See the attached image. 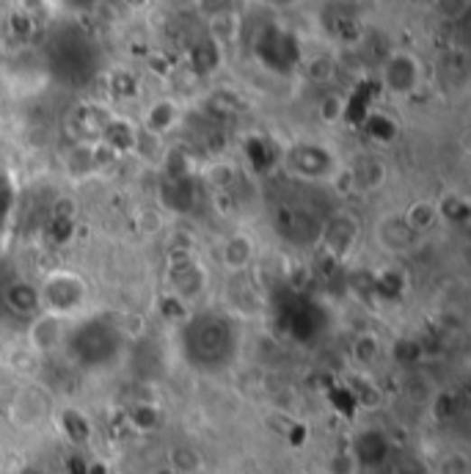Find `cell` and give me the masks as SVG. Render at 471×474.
I'll return each mask as SVG.
<instances>
[{"instance_id":"obj_1","label":"cell","mask_w":471,"mask_h":474,"mask_svg":"<svg viewBox=\"0 0 471 474\" xmlns=\"http://www.w3.org/2000/svg\"><path fill=\"white\" fill-rule=\"evenodd\" d=\"M416 80H419V64L413 56H408V52H397V56H392L383 67V83L389 91L394 94H408L416 88Z\"/></svg>"},{"instance_id":"obj_2","label":"cell","mask_w":471,"mask_h":474,"mask_svg":"<svg viewBox=\"0 0 471 474\" xmlns=\"http://www.w3.org/2000/svg\"><path fill=\"white\" fill-rule=\"evenodd\" d=\"M61 318H56V314H42V318L31 326V334H28V339H31V348L36 350V353H47V350H52L59 342H61Z\"/></svg>"},{"instance_id":"obj_3","label":"cell","mask_w":471,"mask_h":474,"mask_svg":"<svg viewBox=\"0 0 471 474\" xmlns=\"http://www.w3.org/2000/svg\"><path fill=\"white\" fill-rule=\"evenodd\" d=\"M378 237H381V243H383L389 251H405V248H411L416 232H411V227H408L402 218H394V216H392V218L381 221Z\"/></svg>"},{"instance_id":"obj_4","label":"cell","mask_w":471,"mask_h":474,"mask_svg":"<svg viewBox=\"0 0 471 474\" xmlns=\"http://www.w3.org/2000/svg\"><path fill=\"white\" fill-rule=\"evenodd\" d=\"M254 256V243L245 235H235L221 248V262L229 271H243Z\"/></svg>"},{"instance_id":"obj_5","label":"cell","mask_w":471,"mask_h":474,"mask_svg":"<svg viewBox=\"0 0 471 474\" xmlns=\"http://www.w3.org/2000/svg\"><path fill=\"white\" fill-rule=\"evenodd\" d=\"M402 221L411 227V232H425L439 221V207L433 201H416L408 207V213L402 216Z\"/></svg>"},{"instance_id":"obj_6","label":"cell","mask_w":471,"mask_h":474,"mask_svg":"<svg viewBox=\"0 0 471 474\" xmlns=\"http://www.w3.org/2000/svg\"><path fill=\"white\" fill-rule=\"evenodd\" d=\"M171 463L182 471H199L201 469V455L190 447H177L171 452Z\"/></svg>"},{"instance_id":"obj_7","label":"cell","mask_w":471,"mask_h":474,"mask_svg":"<svg viewBox=\"0 0 471 474\" xmlns=\"http://www.w3.org/2000/svg\"><path fill=\"white\" fill-rule=\"evenodd\" d=\"M439 474H468V458L463 452H452L441 460Z\"/></svg>"},{"instance_id":"obj_8","label":"cell","mask_w":471,"mask_h":474,"mask_svg":"<svg viewBox=\"0 0 471 474\" xmlns=\"http://www.w3.org/2000/svg\"><path fill=\"white\" fill-rule=\"evenodd\" d=\"M328 471H331V474H356V458H353L350 452L337 455V458L331 460V466H328Z\"/></svg>"},{"instance_id":"obj_9","label":"cell","mask_w":471,"mask_h":474,"mask_svg":"<svg viewBox=\"0 0 471 474\" xmlns=\"http://www.w3.org/2000/svg\"><path fill=\"white\" fill-rule=\"evenodd\" d=\"M436 4H439V9H441L447 17H452V20L463 17L466 9H468V0H436Z\"/></svg>"}]
</instances>
